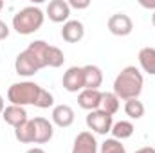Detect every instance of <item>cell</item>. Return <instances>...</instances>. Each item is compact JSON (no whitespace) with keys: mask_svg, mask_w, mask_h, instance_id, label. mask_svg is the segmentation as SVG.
Wrapping results in <instances>:
<instances>
[{"mask_svg":"<svg viewBox=\"0 0 155 153\" xmlns=\"http://www.w3.org/2000/svg\"><path fill=\"white\" fill-rule=\"evenodd\" d=\"M15 137L18 142H24V144H31L36 141V132H35V122L33 119H27L24 124L16 126L15 128Z\"/></svg>","mask_w":155,"mask_h":153,"instance_id":"cell-17","label":"cell"},{"mask_svg":"<svg viewBox=\"0 0 155 153\" xmlns=\"http://www.w3.org/2000/svg\"><path fill=\"white\" fill-rule=\"evenodd\" d=\"M134 130L135 128H134V124L130 121H117V122H114L110 133L114 135V139H117V141H124V139H130L134 135Z\"/></svg>","mask_w":155,"mask_h":153,"instance_id":"cell-19","label":"cell"},{"mask_svg":"<svg viewBox=\"0 0 155 153\" xmlns=\"http://www.w3.org/2000/svg\"><path fill=\"white\" fill-rule=\"evenodd\" d=\"M2 119H4L9 126L16 128V126H20V124H24L29 117H27V112H25V108H24V106L9 105V106H5V108H4V112H2Z\"/></svg>","mask_w":155,"mask_h":153,"instance_id":"cell-13","label":"cell"},{"mask_svg":"<svg viewBox=\"0 0 155 153\" xmlns=\"http://www.w3.org/2000/svg\"><path fill=\"white\" fill-rule=\"evenodd\" d=\"M43 20H45V15L40 7L27 5L13 16V29L18 34L27 36V34H33V33L38 31L43 25Z\"/></svg>","mask_w":155,"mask_h":153,"instance_id":"cell-2","label":"cell"},{"mask_svg":"<svg viewBox=\"0 0 155 153\" xmlns=\"http://www.w3.org/2000/svg\"><path fill=\"white\" fill-rule=\"evenodd\" d=\"M124 114L130 119H141L144 115V105L139 99H128L124 103Z\"/></svg>","mask_w":155,"mask_h":153,"instance_id":"cell-21","label":"cell"},{"mask_svg":"<svg viewBox=\"0 0 155 153\" xmlns=\"http://www.w3.org/2000/svg\"><path fill=\"white\" fill-rule=\"evenodd\" d=\"M63 61H65V54H63V50H61L60 47L51 45V47H49V52H47V67H51V69H58V67L63 65Z\"/></svg>","mask_w":155,"mask_h":153,"instance_id":"cell-22","label":"cell"},{"mask_svg":"<svg viewBox=\"0 0 155 153\" xmlns=\"http://www.w3.org/2000/svg\"><path fill=\"white\" fill-rule=\"evenodd\" d=\"M83 79L87 90H99L103 85V72L97 65H85L83 67Z\"/></svg>","mask_w":155,"mask_h":153,"instance_id":"cell-15","label":"cell"},{"mask_svg":"<svg viewBox=\"0 0 155 153\" xmlns=\"http://www.w3.org/2000/svg\"><path fill=\"white\" fill-rule=\"evenodd\" d=\"M25 153H45L41 148H31V150H27Z\"/></svg>","mask_w":155,"mask_h":153,"instance_id":"cell-29","label":"cell"},{"mask_svg":"<svg viewBox=\"0 0 155 153\" xmlns=\"http://www.w3.org/2000/svg\"><path fill=\"white\" fill-rule=\"evenodd\" d=\"M139 65L141 69L150 74V76H155V47H143L139 50Z\"/></svg>","mask_w":155,"mask_h":153,"instance_id":"cell-18","label":"cell"},{"mask_svg":"<svg viewBox=\"0 0 155 153\" xmlns=\"http://www.w3.org/2000/svg\"><path fill=\"white\" fill-rule=\"evenodd\" d=\"M4 108H5V103H4V97L0 96V115H2V112H4Z\"/></svg>","mask_w":155,"mask_h":153,"instance_id":"cell-30","label":"cell"},{"mask_svg":"<svg viewBox=\"0 0 155 153\" xmlns=\"http://www.w3.org/2000/svg\"><path fill=\"white\" fill-rule=\"evenodd\" d=\"M119 97H117L114 92H103V97H101V110L107 112L108 115H114L119 112Z\"/></svg>","mask_w":155,"mask_h":153,"instance_id":"cell-20","label":"cell"},{"mask_svg":"<svg viewBox=\"0 0 155 153\" xmlns=\"http://www.w3.org/2000/svg\"><path fill=\"white\" fill-rule=\"evenodd\" d=\"M63 88L67 92H81L85 88V79H83V67H69L67 72L63 74Z\"/></svg>","mask_w":155,"mask_h":153,"instance_id":"cell-7","label":"cell"},{"mask_svg":"<svg viewBox=\"0 0 155 153\" xmlns=\"http://www.w3.org/2000/svg\"><path fill=\"white\" fill-rule=\"evenodd\" d=\"M9 36V27L4 20H0V40H5Z\"/></svg>","mask_w":155,"mask_h":153,"instance_id":"cell-26","label":"cell"},{"mask_svg":"<svg viewBox=\"0 0 155 153\" xmlns=\"http://www.w3.org/2000/svg\"><path fill=\"white\" fill-rule=\"evenodd\" d=\"M83 36H85V25L79 20H69V22L63 24L61 38L67 43H78V41L83 40Z\"/></svg>","mask_w":155,"mask_h":153,"instance_id":"cell-11","label":"cell"},{"mask_svg":"<svg viewBox=\"0 0 155 153\" xmlns=\"http://www.w3.org/2000/svg\"><path fill=\"white\" fill-rule=\"evenodd\" d=\"M152 24H153V27H155V11H153V15H152Z\"/></svg>","mask_w":155,"mask_h":153,"instance_id":"cell-31","label":"cell"},{"mask_svg":"<svg viewBox=\"0 0 155 153\" xmlns=\"http://www.w3.org/2000/svg\"><path fill=\"white\" fill-rule=\"evenodd\" d=\"M52 105H54V96H52L49 90L41 88L40 94H38V101H36L35 106H38V108H51Z\"/></svg>","mask_w":155,"mask_h":153,"instance_id":"cell-24","label":"cell"},{"mask_svg":"<svg viewBox=\"0 0 155 153\" xmlns=\"http://www.w3.org/2000/svg\"><path fill=\"white\" fill-rule=\"evenodd\" d=\"M143 7H146V9H153L155 11V0H141L139 2Z\"/></svg>","mask_w":155,"mask_h":153,"instance_id":"cell-27","label":"cell"},{"mask_svg":"<svg viewBox=\"0 0 155 153\" xmlns=\"http://www.w3.org/2000/svg\"><path fill=\"white\" fill-rule=\"evenodd\" d=\"M135 153H155V148H152V146H144V148L137 150Z\"/></svg>","mask_w":155,"mask_h":153,"instance_id":"cell-28","label":"cell"},{"mask_svg":"<svg viewBox=\"0 0 155 153\" xmlns=\"http://www.w3.org/2000/svg\"><path fill=\"white\" fill-rule=\"evenodd\" d=\"M72 153H97V142L92 132L78 133L72 144Z\"/></svg>","mask_w":155,"mask_h":153,"instance_id":"cell-10","label":"cell"},{"mask_svg":"<svg viewBox=\"0 0 155 153\" xmlns=\"http://www.w3.org/2000/svg\"><path fill=\"white\" fill-rule=\"evenodd\" d=\"M107 27L108 31L114 34V36H128L132 31H134V22L128 15L124 13H116L108 18L107 22Z\"/></svg>","mask_w":155,"mask_h":153,"instance_id":"cell-5","label":"cell"},{"mask_svg":"<svg viewBox=\"0 0 155 153\" xmlns=\"http://www.w3.org/2000/svg\"><path fill=\"white\" fill-rule=\"evenodd\" d=\"M15 70L18 76H24V77H29V76H35L36 72H40L41 69L38 67L36 60L27 52V50H22L16 60H15Z\"/></svg>","mask_w":155,"mask_h":153,"instance_id":"cell-6","label":"cell"},{"mask_svg":"<svg viewBox=\"0 0 155 153\" xmlns=\"http://www.w3.org/2000/svg\"><path fill=\"white\" fill-rule=\"evenodd\" d=\"M41 86L36 85L35 81H20V83H13L7 88V99L11 105L16 106H27V105H36L38 101V94Z\"/></svg>","mask_w":155,"mask_h":153,"instance_id":"cell-3","label":"cell"},{"mask_svg":"<svg viewBox=\"0 0 155 153\" xmlns=\"http://www.w3.org/2000/svg\"><path fill=\"white\" fill-rule=\"evenodd\" d=\"M49 43L47 41H43V40H35L33 43H29L27 45V52L36 60V63H38L40 69H45L47 67V52H49Z\"/></svg>","mask_w":155,"mask_h":153,"instance_id":"cell-16","label":"cell"},{"mask_svg":"<svg viewBox=\"0 0 155 153\" xmlns=\"http://www.w3.org/2000/svg\"><path fill=\"white\" fill-rule=\"evenodd\" d=\"M2 9H4V2L0 0V11H2Z\"/></svg>","mask_w":155,"mask_h":153,"instance_id":"cell-32","label":"cell"},{"mask_svg":"<svg viewBox=\"0 0 155 153\" xmlns=\"http://www.w3.org/2000/svg\"><path fill=\"white\" fill-rule=\"evenodd\" d=\"M74 119H76L74 110L69 105H58L52 108V122L60 128H69L74 122Z\"/></svg>","mask_w":155,"mask_h":153,"instance_id":"cell-14","label":"cell"},{"mask_svg":"<svg viewBox=\"0 0 155 153\" xmlns=\"http://www.w3.org/2000/svg\"><path fill=\"white\" fill-rule=\"evenodd\" d=\"M47 16L54 24L69 22V16H71L69 2L67 0H52V2H49V5H47Z\"/></svg>","mask_w":155,"mask_h":153,"instance_id":"cell-8","label":"cell"},{"mask_svg":"<svg viewBox=\"0 0 155 153\" xmlns=\"http://www.w3.org/2000/svg\"><path fill=\"white\" fill-rule=\"evenodd\" d=\"M101 97H103V92L83 88V90L78 94V105H79L83 110L94 112V110H99V108H101Z\"/></svg>","mask_w":155,"mask_h":153,"instance_id":"cell-9","label":"cell"},{"mask_svg":"<svg viewBox=\"0 0 155 153\" xmlns=\"http://www.w3.org/2000/svg\"><path fill=\"white\" fill-rule=\"evenodd\" d=\"M99 153H126L124 150V146L121 144V141H117V139H107L103 144H101V148H99Z\"/></svg>","mask_w":155,"mask_h":153,"instance_id":"cell-23","label":"cell"},{"mask_svg":"<svg viewBox=\"0 0 155 153\" xmlns=\"http://www.w3.org/2000/svg\"><path fill=\"white\" fill-rule=\"evenodd\" d=\"M88 130L92 133H97V135H107L112 126H114V119L112 115H108L107 112H103L101 108L99 110H94V112H88L87 119H85Z\"/></svg>","mask_w":155,"mask_h":153,"instance_id":"cell-4","label":"cell"},{"mask_svg":"<svg viewBox=\"0 0 155 153\" xmlns=\"http://www.w3.org/2000/svg\"><path fill=\"white\" fill-rule=\"evenodd\" d=\"M143 86H144V77L141 70L134 65L124 67L114 79V94L123 101L139 99Z\"/></svg>","mask_w":155,"mask_h":153,"instance_id":"cell-1","label":"cell"},{"mask_svg":"<svg viewBox=\"0 0 155 153\" xmlns=\"http://www.w3.org/2000/svg\"><path fill=\"white\" fill-rule=\"evenodd\" d=\"M90 5V0H69L71 9H87Z\"/></svg>","mask_w":155,"mask_h":153,"instance_id":"cell-25","label":"cell"},{"mask_svg":"<svg viewBox=\"0 0 155 153\" xmlns=\"http://www.w3.org/2000/svg\"><path fill=\"white\" fill-rule=\"evenodd\" d=\"M33 122H35V132H36L35 144H45V142H49L52 139V135H54L52 122L49 119H45V117H35Z\"/></svg>","mask_w":155,"mask_h":153,"instance_id":"cell-12","label":"cell"}]
</instances>
